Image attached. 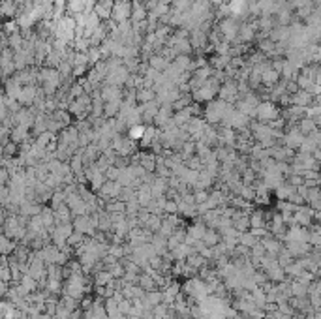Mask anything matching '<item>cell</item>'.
I'll use <instances>...</instances> for the list:
<instances>
[{
    "label": "cell",
    "mask_w": 321,
    "mask_h": 319,
    "mask_svg": "<svg viewBox=\"0 0 321 319\" xmlns=\"http://www.w3.org/2000/svg\"><path fill=\"white\" fill-rule=\"evenodd\" d=\"M13 250V242L8 237L0 235V253H10Z\"/></svg>",
    "instance_id": "1"
}]
</instances>
